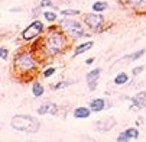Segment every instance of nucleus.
Returning <instances> with one entry per match:
<instances>
[{
    "label": "nucleus",
    "instance_id": "nucleus-12",
    "mask_svg": "<svg viewBox=\"0 0 146 142\" xmlns=\"http://www.w3.org/2000/svg\"><path fill=\"white\" fill-rule=\"evenodd\" d=\"M93 45H94L93 41H87V42H82V44L77 45V47H75V49H74L72 57H78V55H81V54L87 52L88 49H91V48H93Z\"/></svg>",
    "mask_w": 146,
    "mask_h": 142
},
{
    "label": "nucleus",
    "instance_id": "nucleus-28",
    "mask_svg": "<svg viewBox=\"0 0 146 142\" xmlns=\"http://www.w3.org/2000/svg\"><path fill=\"white\" fill-rule=\"evenodd\" d=\"M88 84V89L91 90V91H94L96 89H97V81H91V83H87Z\"/></svg>",
    "mask_w": 146,
    "mask_h": 142
},
{
    "label": "nucleus",
    "instance_id": "nucleus-21",
    "mask_svg": "<svg viewBox=\"0 0 146 142\" xmlns=\"http://www.w3.org/2000/svg\"><path fill=\"white\" fill-rule=\"evenodd\" d=\"M124 132H126V135H127L130 139H137V138H139V131H137L136 128H127Z\"/></svg>",
    "mask_w": 146,
    "mask_h": 142
},
{
    "label": "nucleus",
    "instance_id": "nucleus-7",
    "mask_svg": "<svg viewBox=\"0 0 146 142\" xmlns=\"http://www.w3.org/2000/svg\"><path fill=\"white\" fill-rule=\"evenodd\" d=\"M116 125H117V120H116L113 116H106V117H103V119L96 120L94 128H96V131H98V132H109V131H111Z\"/></svg>",
    "mask_w": 146,
    "mask_h": 142
},
{
    "label": "nucleus",
    "instance_id": "nucleus-9",
    "mask_svg": "<svg viewBox=\"0 0 146 142\" xmlns=\"http://www.w3.org/2000/svg\"><path fill=\"white\" fill-rule=\"evenodd\" d=\"M130 101H132V109L140 110V109L146 107V90L139 91L137 94H135V96L130 99Z\"/></svg>",
    "mask_w": 146,
    "mask_h": 142
},
{
    "label": "nucleus",
    "instance_id": "nucleus-22",
    "mask_svg": "<svg viewBox=\"0 0 146 142\" xmlns=\"http://www.w3.org/2000/svg\"><path fill=\"white\" fill-rule=\"evenodd\" d=\"M71 84H74V81H59V83H56V84H54L52 86V89L54 90H61V89H64V87H68V86H71Z\"/></svg>",
    "mask_w": 146,
    "mask_h": 142
},
{
    "label": "nucleus",
    "instance_id": "nucleus-3",
    "mask_svg": "<svg viewBox=\"0 0 146 142\" xmlns=\"http://www.w3.org/2000/svg\"><path fill=\"white\" fill-rule=\"evenodd\" d=\"M10 126L23 133H36L40 128L39 120L32 115H15L10 119Z\"/></svg>",
    "mask_w": 146,
    "mask_h": 142
},
{
    "label": "nucleus",
    "instance_id": "nucleus-19",
    "mask_svg": "<svg viewBox=\"0 0 146 142\" xmlns=\"http://www.w3.org/2000/svg\"><path fill=\"white\" fill-rule=\"evenodd\" d=\"M145 52H146V49L142 48V49H139V51H136V52H133V54H130V55H127V57H124L123 59L127 61V63H132V61H136V59L142 58V57L145 55Z\"/></svg>",
    "mask_w": 146,
    "mask_h": 142
},
{
    "label": "nucleus",
    "instance_id": "nucleus-2",
    "mask_svg": "<svg viewBox=\"0 0 146 142\" xmlns=\"http://www.w3.org/2000/svg\"><path fill=\"white\" fill-rule=\"evenodd\" d=\"M36 67H38V61H36L35 55L31 51H20L13 58V68H15V71L19 73V74H22V75L36 71Z\"/></svg>",
    "mask_w": 146,
    "mask_h": 142
},
{
    "label": "nucleus",
    "instance_id": "nucleus-23",
    "mask_svg": "<svg viewBox=\"0 0 146 142\" xmlns=\"http://www.w3.org/2000/svg\"><path fill=\"white\" fill-rule=\"evenodd\" d=\"M42 7H52V9H56L58 10V6L52 2V0H40V3H39Z\"/></svg>",
    "mask_w": 146,
    "mask_h": 142
},
{
    "label": "nucleus",
    "instance_id": "nucleus-29",
    "mask_svg": "<svg viewBox=\"0 0 146 142\" xmlns=\"http://www.w3.org/2000/svg\"><path fill=\"white\" fill-rule=\"evenodd\" d=\"M94 61H96V58H93V57H91V58H87V59H86V64H87V65H91Z\"/></svg>",
    "mask_w": 146,
    "mask_h": 142
},
{
    "label": "nucleus",
    "instance_id": "nucleus-20",
    "mask_svg": "<svg viewBox=\"0 0 146 142\" xmlns=\"http://www.w3.org/2000/svg\"><path fill=\"white\" fill-rule=\"evenodd\" d=\"M61 15L64 16V17H72V16L81 15V12L77 10V9H64V10H61Z\"/></svg>",
    "mask_w": 146,
    "mask_h": 142
},
{
    "label": "nucleus",
    "instance_id": "nucleus-17",
    "mask_svg": "<svg viewBox=\"0 0 146 142\" xmlns=\"http://www.w3.org/2000/svg\"><path fill=\"white\" fill-rule=\"evenodd\" d=\"M101 74V68H94L91 71H88L86 74V80H87V83H91V81H97L98 77Z\"/></svg>",
    "mask_w": 146,
    "mask_h": 142
},
{
    "label": "nucleus",
    "instance_id": "nucleus-24",
    "mask_svg": "<svg viewBox=\"0 0 146 142\" xmlns=\"http://www.w3.org/2000/svg\"><path fill=\"white\" fill-rule=\"evenodd\" d=\"M55 73H56V68H54V67H48V68H45V70L42 71V75H44L45 78H49V77H52Z\"/></svg>",
    "mask_w": 146,
    "mask_h": 142
},
{
    "label": "nucleus",
    "instance_id": "nucleus-15",
    "mask_svg": "<svg viewBox=\"0 0 146 142\" xmlns=\"http://www.w3.org/2000/svg\"><path fill=\"white\" fill-rule=\"evenodd\" d=\"M126 83H129V74L127 73L121 71V73H119L114 77V84L116 86H123V84H126Z\"/></svg>",
    "mask_w": 146,
    "mask_h": 142
},
{
    "label": "nucleus",
    "instance_id": "nucleus-27",
    "mask_svg": "<svg viewBox=\"0 0 146 142\" xmlns=\"http://www.w3.org/2000/svg\"><path fill=\"white\" fill-rule=\"evenodd\" d=\"M143 70H145L143 65H137V67H135V68L132 70V74H133V75H139V74L143 73Z\"/></svg>",
    "mask_w": 146,
    "mask_h": 142
},
{
    "label": "nucleus",
    "instance_id": "nucleus-1",
    "mask_svg": "<svg viewBox=\"0 0 146 142\" xmlns=\"http://www.w3.org/2000/svg\"><path fill=\"white\" fill-rule=\"evenodd\" d=\"M68 47V35L61 28H49L48 33L42 39V49L48 57H56Z\"/></svg>",
    "mask_w": 146,
    "mask_h": 142
},
{
    "label": "nucleus",
    "instance_id": "nucleus-6",
    "mask_svg": "<svg viewBox=\"0 0 146 142\" xmlns=\"http://www.w3.org/2000/svg\"><path fill=\"white\" fill-rule=\"evenodd\" d=\"M82 23L91 31H100V28L104 23V16L101 13H86L82 15Z\"/></svg>",
    "mask_w": 146,
    "mask_h": 142
},
{
    "label": "nucleus",
    "instance_id": "nucleus-16",
    "mask_svg": "<svg viewBox=\"0 0 146 142\" xmlns=\"http://www.w3.org/2000/svg\"><path fill=\"white\" fill-rule=\"evenodd\" d=\"M42 16L45 19V22H49V23H54L58 20V13L56 12H52V10H44L42 12Z\"/></svg>",
    "mask_w": 146,
    "mask_h": 142
},
{
    "label": "nucleus",
    "instance_id": "nucleus-11",
    "mask_svg": "<svg viewBox=\"0 0 146 142\" xmlns=\"http://www.w3.org/2000/svg\"><path fill=\"white\" fill-rule=\"evenodd\" d=\"M88 107L94 113L103 112L104 109H106V100H104V99H93L90 103H88Z\"/></svg>",
    "mask_w": 146,
    "mask_h": 142
},
{
    "label": "nucleus",
    "instance_id": "nucleus-8",
    "mask_svg": "<svg viewBox=\"0 0 146 142\" xmlns=\"http://www.w3.org/2000/svg\"><path fill=\"white\" fill-rule=\"evenodd\" d=\"M121 2L124 3V6H127L133 12L139 13L146 12V0H121Z\"/></svg>",
    "mask_w": 146,
    "mask_h": 142
},
{
    "label": "nucleus",
    "instance_id": "nucleus-5",
    "mask_svg": "<svg viewBox=\"0 0 146 142\" xmlns=\"http://www.w3.org/2000/svg\"><path fill=\"white\" fill-rule=\"evenodd\" d=\"M45 31V25L42 20L39 19H35L33 22H31L23 31H22V39L26 41V42H29V41H33L36 38H39L40 35L44 33Z\"/></svg>",
    "mask_w": 146,
    "mask_h": 142
},
{
    "label": "nucleus",
    "instance_id": "nucleus-25",
    "mask_svg": "<svg viewBox=\"0 0 146 142\" xmlns=\"http://www.w3.org/2000/svg\"><path fill=\"white\" fill-rule=\"evenodd\" d=\"M116 142H130V138L126 135V132H120L119 135H117V139H116Z\"/></svg>",
    "mask_w": 146,
    "mask_h": 142
},
{
    "label": "nucleus",
    "instance_id": "nucleus-14",
    "mask_svg": "<svg viewBox=\"0 0 146 142\" xmlns=\"http://www.w3.org/2000/svg\"><path fill=\"white\" fill-rule=\"evenodd\" d=\"M107 9H109L107 2H103V0H97V2H94L93 6H91V10L96 12V13H103V12H106Z\"/></svg>",
    "mask_w": 146,
    "mask_h": 142
},
{
    "label": "nucleus",
    "instance_id": "nucleus-10",
    "mask_svg": "<svg viewBox=\"0 0 146 142\" xmlns=\"http://www.w3.org/2000/svg\"><path fill=\"white\" fill-rule=\"evenodd\" d=\"M38 115H51V116H56L58 115V106L51 101H46L42 106L38 107Z\"/></svg>",
    "mask_w": 146,
    "mask_h": 142
},
{
    "label": "nucleus",
    "instance_id": "nucleus-26",
    "mask_svg": "<svg viewBox=\"0 0 146 142\" xmlns=\"http://www.w3.org/2000/svg\"><path fill=\"white\" fill-rule=\"evenodd\" d=\"M0 57H2L3 61L7 59V57H9V49H7L6 47H2V48H0Z\"/></svg>",
    "mask_w": 146,
    "mask_h": 142
},
{
    "label": "nucleus",
    "instance_id": "nucleus-30",
    "mask_svg": "<svg viewBox=\"0 0 146 142\" xmlns=\"http://www.w3.org/2000/svg\"><path fill=\"white\" fill-rule=\"evenodd\" d=\"M84 142H97V141H94V139H91V138H86Z\"/></svg>",
    "mask_w": 146,
    "mask_h": 142
},
{
    "label": "nucleus",
    "instance_id": "nucleus-18",
    "mask_svg": "<svg viewBox=\"0 0 146 142\" xmlns=\"http://www.w3.org/2000/svg\"><path fill=\"white\" fill-rule=\"evenodd\" d=\"M45 93V89H44V86L39 83V81H35V83L32 84V94H33V97H40Z\"/></svg>",
    "mask_w": 146,
    "mask_h": 142
},
{
    "label": "nucleus",
    "instance_id": "nucleus-4",
    "mask_svg": "<svg viewBox=\"0 0 146 142\" xmlns=\"http://www.w3.org/2000/svg\"><path fill=\"white\" fill-rule=\"evenodd\" d=\"M59 28L68 35L70 39H80V38L87 36L84 31V23H81L80 20L72 19V17H64L59 22Z\"/></svg>",
    "mask_w": 146,
    "mask_h": 142
},
{
    "label": "nucleus",
    "instance_id": "nucleus-13",
    "mask_svg": "<svg viewBox=\"0 0 146 142\" xmlns=\"http://www.w3.org/2000/svg\"><path fill=\"white\" fill-rule=\"evenodd\" d=\"M90 115H91V109L90 107H82V106L77 107L72 113V116L75 119H87V117H90Z\"/></svg>",
    "mask_w": 146,
    "mask_h": 142
}]
</instances>
